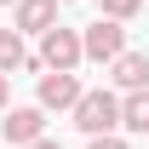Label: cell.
Segmentation results:
<instances>
[{"label": "cell", "mask_w": 149, "mask_h": 149, "mask_svg": "<svg viewBox=\"0 0 149 149\" xmlns=\"http://www.w3.org/2000/svg\"><path fill=\"white\" fill-rule=\"evenodd\" d=\"M80 52L92 57V63H115V57L126 52V29H120V23H109V17L86 23V29H80Z\"/></svg>", "instance_id": "3"}, {"label": "cell", "mask_w": 149, "mask_h": 149, "mask_svg": "<svg viewBox=\"0 0 149 149\" xmlns=\"http://www.w3.org/2000/svg\"><path fill=\"white\" fill-rule=\"evenodd\" d=\"M40 63H46L52 74H74L80 63H86V52H80V29H63V23L46 29V35H40Z\"/></svg>", "instance_id": "2"}, {"label": "cell", "mask_w": 149, "mask_h": 149, "mask_svg": "<svg viewBox=\"0 0 149 149\" xmlns=\"http://www.w3.org/2000/svg\"><path fill=\"white\" fill-rule=\"evenodd\" d=\"M80 97H86V86H80L74 74H52V69L40 74V109H69V115H74Z\"/></svg>", "instance_id": "5"}, {"label": "cell", "mask_w": 149, "mask_h": 149, "mask_svg": "<svg viewBox=\"0 0 149 149\" xmlns=\"http://www.w3.org/2000/svg\"><path fill=\"white\" fill-rule=\"evenodd\" d=\"M29 63V52H23V35L17 29H0V74H12Z\"/></svg>", "instance_id": "9"}, {"label": "cell", "mask_w": 149, "mask_h": 149, "mask_svg": "<svg viewBox=\"0 0 149 149\" xmlns=\"http://www.w3.org/2000/svg\"><path fill=\"white\" fill-rule=\"evenodd\" d=\"M0 6H17V0H0Z\"/></svg>", "instance_id": "14"}, {"label": "cell", "mask_w": 149, "mask_h": 149, "mask_svg": "<svg viewBox=\"0 0 149 149\" xmlns=\"http://www.w3.org/2000/svg\"><path fill=\"white\" fill-rule=\"evenodd\" d=\"M0 138H6V143H17V149L40 143V138H46V109H40V103H23V109H6V126H0Z\"/></svg>", "instance_id": "4"}, {"label": "cell", "mask_w": 149, "mask_h": 149, "mask_svg": "<svg viewBox=\"0 0 149 149\" xmlns=\"http://www.w3.org/2000/svg\"><path fill=\"white\" fill-rule=\"evenodd\" d=\"M138 12H143V0H103V17L109 23H132Z\"/></svg>", "instance_id": "10"}, {"label": "cell", "mask_w": 149, "mask_h": 149, "mask_svg": "<svg viewBox=\"0 0 149 149\" xmlns=\"http://www.w3.org/2000/svg\"><path fill=\"white\" fill-rule=\"evenodd\" d=\"M0 109H12V74H0Z\"/></svg>", "instance_id": "12"}, {"label": "cell", "mask_w": 149, "mask_h": 149, "mask_svg": "<svg viewBox=\"0 0 149 149\" xmlns=\"http://www.w3.org/2000/svg\"><path fill=\"white\" fill-rule=\"evenodd\" d=\"M86 149H132V143H126V138H120V132H109V138H92V143H86Z\"/></svg>", "instance_id": "11"}, {"label": "cell", "mask_w": 149, "mask_h": 149, "mask_svg": "<svg viewBox=\"0 0 149 149\" xmlns=\"http://www.w3.org/2000/svg\"><path fill=\"white\" fill-rule=\"evenodd\" d=\"M29 149H63V143H57V138H40V143H29Z\"/></svg>", "instance_id": "13"}, {"label": "cell", "mask_w": 149, "mask_h": 149, "mask_svg": "<svg viewBox=\"0 0 149 149\" xmlns=\"http://www.w3.org/2000/svg\"><path fill=\"white\" fill-rule=\"evenodd\" d=\"M57 6H69V0H57Z\"/></svg>", "instance_id": "15"}, {"label": "cell", "mask_w": 149, "mask_h": 149, "mask_svg": "<svg viewBox=\"0 0 149 149\" xmlns=\"http://www.w3.org/2000/svg\"><path fill=\"white\" fill-rule=\"evenodd\" d=\"M12 29H17V35H46V29H57V0H17Z\"/></svg>", "instance_id": "7"}, {"label": "cell", "mask_w": 149, "mask_h": 149, "mask_svg": "<svg viewBox=\"0 0 149 149\" xmlns=\"http://www.w3.org/2000/svg\"><path fill=\"white\" fill-rule=\"evenodd\" d=\"M120 126L126 132H149V92H126L120 97Z\"/></svg>", "instance_id": "8"}, {"label": "cell", "mask_w": 149, "mask_h": 149, "mask_svg": "<svg viewBox=\"0 0 149 149\" xmlns=\"http://www.w3.org/2000/svg\"><path fill=\"white\" fill-rule=\"evenodd\" d=\"M109 80L120 92H149V52H120L109 63Z\"/></svg>", "instance_id": "6"}, {"label": "cell", "mask_w": 149, "mask_h": 149, "mask_svg": "<svg viewBox=\"0 0 149 149\" xmlns=\"http://www.w3.org/2000/svg\"><path fill=\"white\" fill-rule=\"evenodd\" d=\"M74 126L86 132V138H109V132L120 126V97L103 92V86H97V92H86L80 103H74Z\"/></svg>", "instance_id": "1"}]
</instances>
